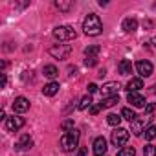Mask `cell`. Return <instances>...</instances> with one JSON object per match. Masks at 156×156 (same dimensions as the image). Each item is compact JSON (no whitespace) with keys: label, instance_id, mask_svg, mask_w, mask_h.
<instances>
[{"label":"cell","instance_id":"37","mask_svg":"<svg viewBox=\"0 0 156 156\" xmlns=\"http://www.w3.org/2000/svg\"><path fill=\"white\" fill-rule=\"evenodd\" d=\"M152 92H154V94H156V85H154V87H152Z\"/></svg>","mask_w":156,"mask_h":156},{"label":"cell","instance_id":"36","mask_svg":"<svg viewBox=\"0 0 156 156\" xmlns=\"http://www.w3.org/2000/svg\"><path fill=\"white\" fill-rule=\"evenodd\" d=\"M152 44H154V48H156V37H154V39H152Z\"/></svg>","mask_w":156,"mask_h":156},{"label":"cell","instance_id":"8","mask_svg":"<svg viewBox=\"0 0 156 156\" xmlns=\"http://www.w3.org/2000/svg\"><path fill=\"white\" fill-rule=\"evenodd\" d=\"M92 147H94V154H96V156H105V154H107V149H108V147H107V140H105L103 136H98V138L94 140V145H92Z\"/></svg>","mask_w":156,"mask_h":156},{"label":"cell","instance_id":"5","mask_svg":"<svg viewBox=\"0 0 156 156\" xmlns=\"http://www.w3.org/2000/svg\"><path fill=\"white\" fill-rule=\"evenodd\" d=\"M129 138H130V132H129L127 129H121V127H118V129L112 132V136H110V141H112L116 147H123V145L129 141Z\"/></svg>","mask_w":156,"mask_h":156},{"label":"cell","instance_id":"25","mask_svg":"<svg viewBox=\"0 0 156 156\" xmlns=\"http://www.w3.org/2000/svg\"><path fill=\"white\" fill-rule=\"evenodd\" d=\"M118 156H136V151L134 147H123L118 151Z\"/></svg>","mask_w":156,"mask_h":156},{"label":"cell","instance_id":"30","mask_svg":"<svg viewBox=\"0 0 156 156\" xmlns=\"http://www.w3.org/2000/svg\"><path fill=\"white\" fill-rule=\"evenodd\" d=\"M154 108H156V105H152V103H151V105H147V107H145V116L149 118V116L154 112Z\"/></svg>","mask_w":156,"mask_h":156},{"label":"cell","instance_id":"17","mask_svg":"<svg viewBox=\"0 0 156 156\" xmlns=\"http://www.w3.org/2000/svg\"><path fill=\"white\" fill-rule=\"evenodd\" d=\"M59 88H61L59 83H48V85L42 88V94H44V96H55V94L59 92Z\"/></svg>","mask_w":156,"mask_h":156},{"label":"cell","instance_id":"32","mask_svg":"<svg viewBox=\"0 0 156 156\" xmlns=\"http://www.w3.org/2000/svg\"><path fill=\"white\" fill-rule=\"evenodd\" d=\"M6 85H8V77H6V73H2V87L6 88Z\"/></svg>","mask_w":156,"mask_h":156},{"label":"cell","instance_id":"20","mask_svg":"<svg viewBox=\"0 0 156 156\" xmlns=\"http://www.w3.org/2000/svg\"><path fill=\"white\" fill-rule=\"evenodd\" d=\"M143 127H145V123L138 118L134 123H132V132L136 134V136H141V132H143Z\"/></svg>","mask_w":156,"mask_h":156},{"label":"cell","instance_id":"1","mask_svg":"<svg viewBox=\"0 0 156 156\" xmlns=\"http://www.w3.org/2000/svg\"><path fill=\"white\" fill-rule=\"evenodd\" d=\"M83 31H85L87 35H90V37L99 35V33L103 31V22H101V19H99L98 15H94V13L87 15V19L83 20Z\"/></svg>","mask_w":156,"mask_h":156},{"label":"cell","instance_id":"2","mask_svg":"<svg viewBox=\"0 0 156 156\" xmlns=\"http://www.w3.org/2000/svg\"><path fill=\"white\" fill-rule=\"evenodd\" d=\"M79 130L77 129H73V130H70V132H66V134H62L61 136V149L64 151V152H72V151H75L77 149V143H79Z\"/></svg>","mask_w":156,"mask_h":156},{"label":"cell","instance_id":"14","mask_svg":"<svg viewBox=\"0 0 156 156\" xmlns=\"http://www.w3.org/2000/svg\"><path fill=\"white\" fill-rule=\"evenodd\" d=\"M140 88H143V81L140 79V77H132V79L127 83V90H129V94H132V92H138Z\"/></svg>","mask_w":156,"mask_h":156},{"label":"cell","instance_id":"19","mask_svg":"<svg viewBox=\"0 0 156 156\" xmlns=\"http://www.w3.org/2000/svg\"><path fill=\"white\" fill-rule=\"evenodd\" d=\"M121 116H123L127 121H130V123H134V121L138 119L136 112H134V110H130V108H123V110H121Z\"/></svg>","mask_w":156,"mask_h":156},{"label":"cell","instance_id":"34","mask_svg":"<svg viewBox=\"0 0 156 156\" xmlns=\"http://www.w3.org/2000/svg\"><path fill=\"white\" fill-rule=\"evenodd\" d=\"M87 154V149L83 147V149H79V152H77V156H85Z\"/></svg>","mask_w":156,"mask_h":156},{"label":"cell","instance_id":"3","mask_svg":"<svg viewBox=\"0 0 156 156\" xmlns=\"http://www.w3.org/2000/svg\"><path fill=\"white\" fill-rule=\"evenodd\" d=\"M53 37H55L57 41L66 42V41H73V39L77 37V31H75L72 26H59V28L53 30Z\"/></svg>","mask_w":156,"mask_h":156},{"label":"cell","instance_id":"15","mask_svg":"<svg viewBox=\"0 0 156 156\" xmlns=\"http://www.w3.org/2000/svg\"><path fill=\"white\" fill-rule=\"evenodd\" d=\"M123 30H125L127 33L136 31V30H138V20H136V19H132V17L125 19V20H123Z\"/></svg>","mask_w":156,"mask_h":156},{"label":"cell","instance_id":"7","mask_svg":"<svg viewBox=\"0 0 156 156\" xmlns=\"http://www.w3.org/2000/svg\"><path fill=\"white\" fill-rule=\"evenodd\" d=\"M24 119L22 118H19V116H11V118H8L6 119V129L9 130V132H17L19 129H22L24 127Z\"/></svg>","mask_w":156,"mask_h":156},{"label":"cell","instance_id":"24","mask_svg":"<svg viewBox=\"0 0 156 156\" xmlns=\"http://www.w3.org/2000/svg\"><path fill=\"white\" fill-rule=\"evenodd\" d=\"M90 107H92V98H90V94H88V96H85V98L81 99L79 110H87V108H90Z\"/></svg>","mask_w":156,"mask_h":156},{"label":"cell","instance_id":"18","mask_svg":"<svg viewBox=\"0 0 156 156\" xmlns=\"http://www.w3.org/2000/svg\"><path fill=\"white\" fill-rule=\"evenodd\" d=\"M116 103H119V98H118V96L103 98V99H101V103H99V107H101V108H110V107H114Z\"/></svg>","mask_w":156,"mask_h":156},{"label":"cell","instance_id":"22","mask_svg":"<svg viewBox=\"0 0 156 156\" xmlns=\"http://www.w3.org/2000/svg\"><path fill=\"white\" fill-rule=\"evenodd\" d=\"M107 123H108V125H114V127H119L121 116H118V114H108V116H107Z\"/></svg>","mask_w":156,"mask_h":156},{"label":"cell","instance_id":"27","mask_svg":"<svg viewBox=\"0 0 156 156\" xmlns=\"http://www.w3.org/2000/svg\"><path fill=\"white\" fill-rule=\"evenodd\" d=\"M145 138L151 141V140H154L156 138V125H151L147 130H145Z\"/></svg>","mask_w":156,"mask_h":156},{"label":"cell","instance_id":"29","mask_svg":"<svg viewBox=\"0 0 156 156\" xmlns=\"http://www.w3.org/2000/svg\"><path fill=\"white\" fill-rule=\"evenodd\" d=\"M85 64H87L88 68H92V66L98 64V59H96V57H87V59H85Z\"/></svg>","mask_w":156,"mask_h":156},{"label":"cell","instance_id":"10","mask_svg":"<svg viewBox=\"0 0 156 156\" xmlns=\"http://www.w3.org/2000/svg\"><path fill=\"white\" fill-rule=\"evenodd\" d=\"M28 108H30V101H28L26 98H17V99L13 101V112L22 114V112H26Z\"/></svg>","mask_w":156,"mask_h":156},{"label":"cell","instance_id":"23","mask_svg":"<svg viewBox=\"0 0 156 156\" xmlns=\"http://www.w3.org/2000/svg\"><path fill=\"white\" fill-rule=\"evenodd\" d=\"M55 8L59 9V11H70V8H72V2H62V0H55Z\"/></svg>","mask_w":156,"mask_h":156},{"label":"cell","instance_id":"35","mask_svg":"<svg viewBox=\"0 0 156 156\" xmlns=\"http://www.w3.org/2000/svg\"><path fill=\"white\" fill-rule=\"evenodd\" d=\"M143 26H145V28H151V26H152V22H151V20H145V22H143Z\"/></svg>","mask_w":156,"mask_h":156},{"label":"cell","instance_id":"21","mask_svg":"<svg viewBox=\"0 0 156 156\" xmlns=\"http://www.w3.org/2000/svg\"><path fill=\"white\" fill-rule=\"evenodd\" d=\"M99 51H101V48H99V46H96V44H92V46H87V48H85V55H87V57H96Z\"/></svg>","mask_w":156,"mask_h":156},{"label":"cell","instance_id":"33","mask_svg":"<svg viewBox=\"0 0 156 156\" xmlns=\"http://www.w3.org/2000/svg\"><path fill=\"white\" fill-rule=\"evenodd\" d=\"M99 108H101L99 105H98V107H92V108H90V112H92V114H98V112H99Z\"/></svg>","mask_w":156,"mask_h":156},{"label":"cell","instance_id":"9","mask_svg":"<svg viewBox=\"0 0 156 156\" xmlns=\"http://www.w3.org/2000/svg\"><path fill=\"white\" fill-rule=\"evenodd\" d=\"M119 85L118 83H105L103 87H101V94H103V98H112V96H118V92H119Z\"/></svg>","mask_w":156,"mask_h":156},{"label":"cell","instance_id":"11","mask_svg":"<svg viewBox=\"0 0 156 156\" xmlns=\"http://www.w3.org/2000/svg\"><path fill=\"white\" fill-rule=\"evenodd\" d=\"M31 147H33V140L30 138V134H22L19 143L15 145V149H19V151H30Z\"/></svg>","mask_w":156,"mask_h":156},{"label":"cell","instance_id":"31","mask_svg":"<svg viewBox=\"0 0 156 156\" xmlns=\"http://www.w3.org/2000/svg\"><path fill=\"white\" fill-rule=\"evenodd\" d=\"M94 92H98V85L90 83V85H88V94H94Z\"/></svg>","mask_w":156,"mask_h":156},{"label":"cell","instance_id":"6","mask_svg":"<svg viewBox=\"0 0 156 156\" xmlns=\"http://www.w3.org/2000/svg\"><path fill=\"white\" fill-rule=\"evenodd\" d=\"M136 70H138V73H140L141 77H149V75H152L154 66H152L151 61H138V62H136Z\"/></svg>","mask_w":156,"mask_h":156},{"label":"cell","instance_id":"4","mask_svg":"<svg viewBox=\"0 0 156 156\" xmlns=\"http://www.w3.org/2000/svg\"><path fill=\"white\" fill-rule=\"evenodd\" d=\"M48 53H50L51 57L59 59V61H64V59L70 57V53H72V46H70V44H55V46H51V48L48 50Z\"/></svg>","mask_w":156,"mask_h":156},{"label":"cell","instance_id":"26","mask_svg":"<svg viewBox=\"0 0 156 156\" xmlns=\"http://www.w3.org/2000/svg\"><path fill=\"white\" fill-rule=\"evenodd\" d=\"M143 156H156V147L151 145V143H147L143 147Z\"/></svg>","mask_w":156,"mask_h":156},{"label":"cell","instance_id":"13","mask_svg":"<svg viewBox=\"0 0 156 156\" xmlns=\"http://www.w3.org/2000/svg\"><path fill=\"white\" fill-rule=\"evenodd\" d=\"M118 70H119L121 75H130L132 73V62L129 59H121L119 64H118Z\"/></svg>","mask_w":156,"mask_h":156},{"label":"cell","instance_id":"12","mask_svg":"<svg viewBox=\"0 0 156 156\" xmlns=\"http://www.w3.org/2000/svg\"><path fill=\"white\" fill-rule=\"evenodd\" d=\"M129 103L132 105V107H145V98L141 96V94H138V92H132V94H129Z\"/></svg>","mask_w":156,"mask_h":156},{"label":"cell","instance_id":"16","mask_svg":"<svg viewBox=\"0 0 156 156\" xmlns=\"http://www.w3.org/2000/svg\"><path fill=\"white\" fill-rule=\"evenodd\" d=\"M42 73H44V77H48V79H55V77L59 75V70L53 64H46L42 68Z\"/></svg>","mask_w":156,"mask_h":156},{"label":"cell","instance_id":"28","mask_svg":"<svg viewBox=\"0 0 156 156\" xmlns=\"http://www.w3.org/2000/svg\"><path fill=\"white\" fill-rule=\"evenodd\" d=\"M61 129H62V130H66V132L73 130V119H64V121L61 123Z\"/></svg>","mask_w":156,"mask_h":156}]
</instances>
